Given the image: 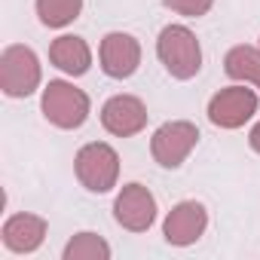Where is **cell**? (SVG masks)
I'll use <instances>...</instances> for the list:
<instances>
[{
	"instance_id": "7a4b0ae2",
	"label": "cell",
	"mask_w": 260,
	"mask_h": 260,
	"mask_svg": "<svg viewBox=\"0 0 260 260\" xmlns=\"http://www.w3.org/2000/svg\"><path fill=\"white\" fill-rule=\"evenodd\" d=\"M43 113L58 128H80L89 116V95L64 80H49L43 89Z\"/></svg>"
},
{
	"instance_id": "30bf717a",
	"label": "cell",
	"mask_w": 260,
	"mask_h": 260,
	"mask_svg": "<svg viewBox=\"0 0 260 260\" xmlns=\"http://www.w3.org/2000/svg\"><path fill=\"white\" fill-rule=\"evenodd\" d=\"M205 226H208L205 205L187 199V202H178V205L169 211V217H166V223H162V236H166L169 245L184 248V245H193V242L205 233Z\"/></svg>"
},
{
	"instance_id": "9c48e42d",
	"label": "cell",
	"mask_w": 260,
	"mask_h": 260,
	"mask_svg": "<svg viewBox=\"0 0 260 260\" xmlns=\"http://www.w3.org/2000/svg\"><path fill=\"white\" fill-rule=\"evenodd\" d=\"M101 125L110 135H119V138L138 135L147 125V107L135 95H113L101 107Z\"/></svg>"
},
{
	"instance_id": "5bb4252c",
	"label": "cell",
	"mask_w": 260,
	"mask_h": 260,
	"mask_svg": "<svg viewBox=\"0 0 260 260\" xmlns=\"http://www.w3.org/2000/svg\"><path fill=\"white\" fill-rule=\"evenodd\" d=\"M83 10V0H37V16L46 28L71 25Z\"/></svg>"
},
{
	"instance_id": "ba28073f",
	"label": "cell",
	"mask_w": 260,
	"mask_h": 260,
	"mask_svg": "<svg viewBox=\"0 0 260 260\" xmlns=\"http://www.w3.org/2000/svg\"><path fill=\"white\" fill-rule=\"evenodd\" d=\"M101 71L113 80H125V77H132L141 64V46L132 34H107L101 40Z\"/></svg>"
},
{
	"instance_id": "5b68a950",
	"label": "cell",
	"mask_w": 260,
	"mask_h": 260,
	"mask_svg": "<svg viewBox=\"0 0 260 260\" xmlns=\"http://www.w3.org/2000/svg\"><path fill=\"white\" fill-rule=\"evenodd\" d=\"M196 141H199V128L187 119H175L156 128V135L150 141V153L162 169H178L190 156Z\"/></svg>"
},
{
	"instance_id": "4fadbf2b",
	"label": "cell",
	"mask_w": 260,
	"mask_h": 260,
	"mask_svg": "<svg viewBox=\"0 0 260 260\" xmlns=\"http://www.w3.org/2000/svg\"><path fill=\"white\" fill-rule=\"evenodd\" d=\"M223 71L233 80L242 83H254L260 89V49L254 46H233L223 58Z\"/></svg>"
},
{
	"instance_id": "e0dca14e",
	"label": "cell",
	"mask_w": 260,
	"mask_h": 260,
	"mask_svg": "<svg viewBox=\"0 0 260 260\" xmlns=\"http://www.w3.org/2000/svg\"><path fill=\"white\" fill-rule=\"evenodd\" d=\"M248 144H251V150H254V153H260V122L251 128V135H248Z\"/></svg>"
},
{
	"instance_id": "277c9868",
	"label": "cell",
	"mask_w": 260,
	"mask_h": 260,
	"mask_svg": "<svg viewBox=\"0 0 260 260\" xmlns=\"http://www.w3.org/2000/svg\"><path fill=\"white\" fill-rule=\"evenodd\" d=\"M40 86V61L34 49L13 43L0 55V89L10 98H28Z\"/></svg>"
},
{
	"instance_id": "7c38bea8",
	"label": "cell",
	"mask_w": 260,
	"mask_h": 260,
	"mask_svg": "<svg viewBox=\"0 0 260 260\" xmlns=\"http://www.w3.org/2000/svg\"><path fill=\"white\" fill-rule=\"evenodd\" d=\"M49 58H52V64L58 71H64L71 77H83L89 71V64H92V52H89L86 40L83 37H74V34H64V37L52 40Z\"/></svg>"
},
{
	"instance_id": "2e32d148",
	"label": "cell",
	"mask_w": 260,
	"mask_h": 260,
	"mask_svg": "<svg viewBox=\"0 0 260 260\" xmlns=\"http://www.w3.org/2000/svg\"><path fill=\"white\" fill-rule=\"evenodd\" d=\"M162 4H166L169 10L181 13V16L199 19V16H205V13L211 10V4H214V0H162Z\"/></svg>"
},
{
	"instance_id": "8fae6325",
	"label": "cell",
	"mask_w": 260,
	"mask_h": 260,
	"mask_svg": "<svg viewBox=\"0 0 260 260\" xmlns=\"http://www.w3.org/2000/svg\"><path fill=\"white\" fill-rule=\"evenodd\" d=\"M46 220L37 214H13L4 223V245L16 254H31L43 245Z\"/></svg>"
},
{
	"instance_id": "8992f818",
	"label": "cell",
	"mask_w": 260,
	"mask_h": 260,
	"mask_svg": "<svg viewBox=\"0 0 260 260\" xmlns=\"http://www.w3.org/2000/svg\"><path fill=\"white\" fill-rule=\"evenodd\" d=\"M113 217L119 226L132 230V233H144L153 226L156 220V199L144 184H125L122 193L113 202Z\"/></svg>"
},
{
	"instance_id": "9a60e30c",
	"label": "cell",
	"mask_w": 260,
	"mask_h": 260,
	"mask_svg": "<svg viewBox=\"0 0 260 260\" xmlns=\"http://www.w3.org/2000/svg\"><path fill=\"white\" fill-rule=\"evenodd\" d=\"M107 257H110V245L95 233H80L64 248V260H107Z\"/></svg>"
},
{
	"instance_id": "6da1fadb",
	"label": "cell",
	"mask_w": 260,
	"mask_h": 260,
	"mask_svg": "<svg viewBox=\"0 0 260 260\" xmlns=\"http://www.w3.org/2000/svg\"><path fill=\"white\" fill-rule=\"evenodd\" d=\"M156 55L159 61L166 64V71L175 77V80H190L199 74L202 68V49H199V40L190 28L184 25H169L162 28L159 40H156Z\"/></svg>"
},
{
	"instance_id": "52a82bcc",
	"label": "cell",
	"mask_w": 260,
	"mask_h": 260,
	"mask_svg": "<svg viewBox=\"0 0 260 260\" xmlns=\"http://www.w3.org/2000/svg\"><path fill=\"white\" fill-rule=\"evenodd\" d=\"M257 113V95L245 86H230L220 89L208 101V119L220 128H239Z\"/></svg>"
},
{
	"instance_id": "3957f363",
	"label": "cell",
	"mask_w": 260,
	"mask_h": 260,
	"mask_svg": "<svg viewBox=\"0 0 260 260\" xmlns=\"http://www.w3.org/2000/svg\"><path fill=\"white\" fill-rule=\"evenodd\" d=\"M74 169H77V178L86 190L92 193H107L116 187V178H119V156L110 144H101V141H92L86 144L77 159H74Z\"/></svg>"
}]
</instances>
